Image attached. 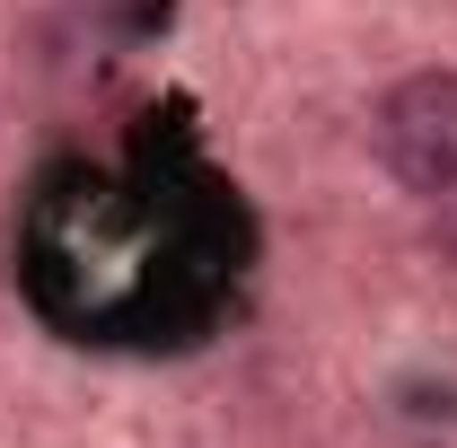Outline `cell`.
I'll list each match as a JSON object with an SVG mask.
<instances>
[{
	"label": "cell",
	"mask_w": 457,
	"mask_h": 448,
	"mask_svg": "<svg viewBox=\"0 0 457 448\" xmlns=\"http://www.w3.org/2000/svg\"><path fill=\"white\" fill-rule=\"evenodd\" d=\"M378 159L404 194H457V71H413L378 97Z\"/></svg>",
	"instance_id": "1"
},
{
	"label": "cell",
	"mask_w": 457,
	"mask_h": 448,
	"mask_svg": "<svg viewBox=\"0 0 457 448\" xmlns=\"http://www.w3.org/2000/svg\"><path fill=\"white\" fill-rule=\"evenodd\" d=\"M431 255L457 264V194H440V212H431Z\"/></svg>",
	"instance_id": "2"
}]
</instances>
